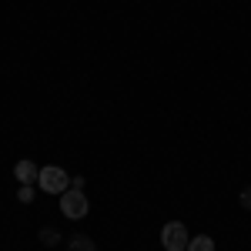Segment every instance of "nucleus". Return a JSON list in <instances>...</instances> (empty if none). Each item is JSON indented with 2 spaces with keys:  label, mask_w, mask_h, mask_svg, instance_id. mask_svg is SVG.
Listing matches in <instances>:
<instances>
[{
  "label": "nucleus",
  "mask_w": 251,
  "mask_h": 251,
  "mask_svg": "<svg viewBox=\"0 0 251 251\" xmlns=\"http://www.w3.org/2000/svg\"><path fill=\"white\" fill-rule=\"evenodd\" d=\"M71 188L74 191H84V177H71Z\"/></svg>",
  "instance_id": "10"
},
{
  "label": "nucleus",
  "mask_w": 251,
  "mask_h": 251,
  "mask_svg": "<svg viewBox=\"0 0 251 251\" xmlns=\"http://www.w3.org/2000/svg\"><path fill=\"white\" fill-rule=\"evenodd\" d=\"M241 208H245V211H251V188H245V191H241Z\"/></svg>",
  "instance_id": "9"
},
{
  "label": "nucleus",
  "mask_w": 251,
  "mask_h": 251,
  "mask_svg": "<svg viewBox=\"0 0 251 251\" xmlns=\"http://www.w3.org/2000/svg\"><path fill=\"white\" fill-rule=\"evenodd\" d=\"M37 184H40V191H47V194H64V191H67V184H71V177H67L64 168L47 164V168H40Z\"/></svg>",
  "instance_id": "2"
},
{
  "label": "nucleus",
  "mask_w": 251,
  "mask_h": 251,
  "mask_svg": "<svg viewBox=\"0 0 251 251\" xmlns=\"http://www.w3.org/2000/svg\"><path fill=\"white\" fill-rule=\"evenodd\" d=\"M161 241H164V248H168V251H188L191 234H188V228H184L181 221H168V225L161 228Z\"/></svg>",
  "instance_id": "3"
},
{
  "label": "nucleus",
  "mask_w": 251,
  "mask_h": 251,
  "mask_svg": "<svg viewBox=\"0 0 251 251\" xmlns=\"http://www.w3.org/2000/svg\"><path fill=\"white\" fill-rule=\"evenodd\" d=\"M188 251H214V238L211 234H194L188 241Z\"/></svg>",
  "instance_id": "5"
},
{
  "label": "nucleus",
  "mask_w": 251,
  "mask_h": 251,
  "mask_svg": "<svg viewBox=\"0 0 251 251\" xmlns=\"http://www.w3.org/2000/svg\"><path fill=\"white\" fill-rule=\"evenodd\" d=\"M14 177H17L20 184H34V181L40 177V168L34 164V161H27V157H24V161L14 164Z\"/></svg>",
  "instance_id": "4"
},
{
  "label": "nucleus",
  "mask_w": 251,
  "mask_h": 251,
  "mask_svg": "<svg viewBox=\"0 0 251 251\" xmlns=\"http://www.w3.org/2000/svg\"><path fill=\"white\" fill-rule=\"evenodd\" d=\"M17 201H20V204H30V201H34V188H30V184H20Z\"/></svg>",
  "instance_id": "8"
},
{
  "label": "nucleus",
  "mask_w": 251,
  "mask_h": 251,
  "mask_svg": "<svg viewBox=\"0 0 251 251\" xmlns=\"http://www.w3.org/2000/svg\"><path fill=\"white\" fill-rule=\"evenodd\" d=\"M40 245H47V248L60 245V231L57 228H44V231H40Z\"/></svg>",
  "instance_id": "7"
},
{
  "label": "nucleus",
  "mask_w": 251,
  "mask_h": 251,
  "mask_svg": "<svg viewBox=\"0 0 251 251\" xmlns=\"http://www.w3.org/2000/svg\"><path fill=\"white\" fill-rule=\"evenodd\" d=\"M67 248L71 251H97V245L87 238V234H74V238L67 241Z\"/></svg>",
  "instance_id": "6"
},
{
  "label": "nucleus",
  "mask_w": 251,
  "mask_h": 251,
  "mask_svg": "<svg viewBox=\"0 0 251 251\" xmlns=\"http://www.w3.org/2000/svg\"><path fill=\"white\" fill-rule=\"evenodd\" d=\"M60 211H64V218H71V221H80V218H87V211H91V201H87L84 191L67 188V191L60 194Z\"/></svg>",
  "instance_id": "1"
}]
</instances>
